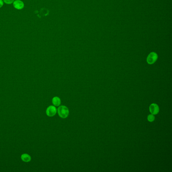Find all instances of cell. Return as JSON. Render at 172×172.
Masks as SVG:
<instances>
[{
	"label": "cell",
	"instance_id": "obj_1",
	"mask_svg": "<svg viewBox=\"0 0 172 172\" xmlns=\"http://www.w3.org/2000/svg\"><path fill=\"white\" fill-rule=\"evenodd\" d=\"M58 112L59 116L62 118H66L69 114L68 109L64 106H61L58 108Z\"/></svg>",
	"mask_w": 172,
	"mask_h": 172
},
{
	"label": "cell",
	"instance_id": "obj_2",
	"mask_svg": "<svg viewBox=\"0 0 172 172\" xmlns=\"http://www.w3.org/2000/svg\"><path fill=\"white\" fill-rule=\"evenodd\" d=\"M158 56L155 52H152L148 55L147 59V63L149 64H153L157 60Z\"/></svg>",
	"mask_w": 172,
	"mask_h": 172
},
{
	"label": "cell",
	"instance_id": "obj_3",
	"mask_svg": "<svg viewBox=\"0 0 172 172\" xmlns=\"http://www.w3.org/2000/svg\"><path fill=\"white\" fill-rule=\"evenodd\" d=\"M57 109L55 106H50L47 108L46 110V114L49 117H53L57 113Z\"/></svg>",
	"mask_w": 172,
	"mask_h": 172
},
{
	"label": "cell",
	"instance_id": "obj_4",
	"mask_svg": "<svg viewBox=\"0 0 172 172\" xmlns=\"http://www.w3.org/2000/svg\"><path fill=\"white\" fill-rule=\"evenodd\" d=\"M149 109L150 112L153 115H156L159 112V109L158 105L154 103L150 105Z\"/></svg>",
	"mask_w": 172,
	"mask_h": 172
},
{
	"label": "cell",
	"instance_id": "obj_5",
	"mask_svg": "<svg viewBox=\"0 0 172 172\" xmlns=\"http://www.w3.org/2000/svg\"><path fill=\"white\" fill-rule=\"evenodd\" d=\"M13 6L15 9L20 10L23 9L24 5L22 1L20 0H16L13 3Z\"/></svg>",
	"mask_w": 172,
	"mask_h": 172
},
{
	"label": "cell",
	"instance_id": "obj_6",
	"mask_svg": "<svg viewBox=\"0 0 172 172\" xmlns=\"http://www.w3.org/2000/svg\"><path fill=\"white\" fill-rule=\"evenodd\" d=\"M52 103L55 106H59L61 104V101L60 98L58 97H55L52 99Z\"/></svg>",
	"mask_w": 172,
	"mask_h": 172
},
{
	"label": "cell",
	"instance_id": "obj_7",
	"mask_svg": "<svg viewBox=\"0 0 172 172\" xmlns=\"http://www.w3.org/2000/svg\"><path fill=\"white\" fill-rule=\"evenodd\" d=\"M21 158L22 160L26 162H28L30 161L31 158L29 155L27 154H24L22 156Z\"/></svg>",
	"mask_w": 172,
	"mask_h": 172
},
{
	"label": "cell",
	"instance_id": "obj_8",
	"mask_svg": "<svg viewBox=\"0 0 172 172\" xmlns=\"http://www.w3.org/2000/svg\"><path fill=\"white\" fill-rule=\"evenodd\" d=\"M148 120L150 122L153 121L155 120V117L153 115H149L148 117Z\"/></svg>",
	"mask_w": 172,
	"mask_h": 172
},
{
	"label": "cell",
	"instance_id": "obj_9",
	"mask_svg": "<svg viewBox=\"0 0 172 172\" xmlns=\"http://www.w3.org/2000/svg\"><path fill=\"white\" fill-rule=\"evenodd\" d=\"M4 3L7 4H11L14 3L15 0H3Z\"/></svg>",
	"mask_w": 172,
	"mask_h": 172
},
{
	"label": "cell",
	"instance_id": "obj_10",
	"mask_svg": "<svg viewBox=\"0 0 172 172\" xmlns=\"http://www.w3.org/2000/svg\"><path fill=\"white\" fill-rule=\"evenodd\" d=\"M4 5V2L3 0H0V8H2Z\"/></svg>",
	"mask_w": 172,
	"mask_h": 172
}]
</instances>
